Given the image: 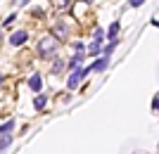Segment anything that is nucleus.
I'll list each match as a JSON object with an SVG mask.
<instances>
[{
	"instance_id": "8",
	"label": "nucleus",
	"mask_w": 159,
	"mask_h": 154,
	"mask_svg": "<svg viewBox=\"0 0 159 154\" xmlns=\"http://www.w3.org/2000/svg\"><path fill=\"white\" fill-rule=\"evenodd\" d=\"M116 33H119V21H114L112 26H109V31H107V36H109V40L116 38Z\"/></svg>"
},
{
	"instance_id": "6",
	"label": "nucleus",
	"mask_w": 159,
	"mask_h": 154,
	"mask_svg": "<svg viewBox=\"0 0 159 154\" xmlns=\"http://www.w3.org/2000/svg\"><path fill=\"white\" fill-rule=\"evenodd\" d=\"M29 88H31L33 93H38L40 88H43V78H40V76H38V74H33V76H31V78H29Z\"/></svg>"
},
{
	"instance_id": "18",
	"label": "nucleus",
	"mask_w": 159,
	"mask_h": 154,
	"mask_svg": "<svg viewBox=\"0 0 159 154\" xmlns=\"http://www.w3.org/2000/svg\"><path fill=\"white\" fill-rule=\"evenodd\" d=\"M0 83H2V76H0Z\"/></svg>"
},
{
	"instance_id": "12",
	"label": "nucleus",
	"mask_w": 159,
	"mask_h": 154,
	"mask_svg": "<svg viewBox=\"0 0 159 154\" xmlns=\"http://www.w3.org/2000/svg\"><path fill=\"white\" fill-rule=\"evenodd\" d=\"M88 52H90V55H98L100 52V43H90V45H88Z\"/></svg>"
},
{
	"instance_id": "19",
	"label": "nucleus",
	"mask_w": 159,
	"mask_h": 154,
	"mask_svg": "<svg viewBox=\"0 0 159 154\" xmlns=\"http://www.w3.org/2000/svg\"><path fill=\"white\" fill-rule=\"evenodd\" d=\"M0 38H2V31H0Z\"/></svg>"
},
{
	"instance_id": "16",
	"label": "nucleus",
	"mask_w": 159,
	"mask_h": 154,
	"mask_svg": "<svg viewBox=\"0 0 159 154\" xmlns=\"http://www.w3.org/2000/svg\"><path fill=\"white\" fill-rule=\"evenodd\" d=\"M12 2H14V5H17V7H21V5H29L31 0H12Z\"/></svg>"
},
{
	"instance_id": "17",
	"label": "nucleus",
	"mask_w": 159,
	"mask_h": 154,
	"mask_svg": "<svg viewBox=\"0 0 159 154\" xmlns=\"http://www.w3.org/2000/svg\"><path fill=\"white\" fill-rule=\"evenodd\" d=\"M14 19H17V14H10V17H7V19H5V26H10V24H12Z\"/></svg>"
},
{
	"instance_id": "13",
	"label": "nucleus",
	"mask_w": 159,
	"mask_h": 154,
	"mask_svg": "<svg viewBox=\"0 0 159 154\" xmlns=\"http://www.w3.org/2000/svg\"><path fill=\"white\" fill-rule=\"evenodd\" d=\"M102 36H105V31H102V29H98V31H95V38H93V43H102Z\"/></svg>"
},
{
	"instance_id": "2",
	"label": "nucleus",
	"mask_w": 159,
	"mask_h": 154,
	"mask_svg": "<svg viewBox=\"0 0 159 154\" xmlns=\"http://www.w3.org/2000/svg\"><path fill=\"white\" fill-rule=\"evenodd\" d=\"M55 45H57V40H55V38H45V40H40V43H38V55H40V57H45L50 50H55Z\"/></svg>"
},
{
	"instance_id": "10",
	"label": "nucleus",
	"mask_w": 159,
	"mask_h": 154,
	"mask_svg": "<svg viewBox=\"0 0 159 154\" xmlns=\"http://www.w3.org/2000/svg\"><path fill=\"white\" fill-rule=\"evenodd\" d=\"M10 142H12V138H10V133H5V135H2V140H0V152H2V149H7V145H10Z\"/></svg>"
},
{
	"instance_id": "7",
	"label": "nucleus",
	"mask_w": 159,
	"mask_h": 154,
	"mask_svg": "<svg viewBox=\"0 0 159 154\" xmlns=\"http://www.w3.org/2000/svg\"><path fill=\"white\" fill-rule=\"evenodd\" d=\"M33 107L38 109V112H40V109H45L48 107V97H45V95H38V97L33 100Z\"/></svg>"
},
{
	"instance_id": "5",
	"label": "nucleus",
	"mask_w": 159,
	"mask_h": 154,
	"mask_svg": "<svg viewBox=\"0 0 159 154\" xmlns=\"http://www.w3.org/2000/svg\"><path fill=\"white\" fill-rule=\"evenodd\" d=\"M83 59H86V55H83V50H79V52L69 59V69H71V71H74V69H79L81 64H83Z\"/></svg>"
},
{
	"instance_id": "15",
	"label": "nucleus",
	"mask_w": 159,
	"mask_h": 154,
	"mask_svg": "<svg viewBox=\"0 0 159 154\" xmlns=\"http://www.w3.org/2000/svg\"><path fill=\"white\" fill-rule=\"evenodd\" d=\"M143 2H145V0H128V5H131V7H140Z\"/></svg>"
},
{
	"instance_id": "1",
	"label": "nucleus",
	"mask_w": 159,
	"mask_h": 154,
	"mask_svg": "<svg viewBox=\"0 0 159 154\" xmlns=\"http://www.w3.org/2000/svg\"><path fill=\"white\" fill-rule=\"evenodd\" d=\"M88 74H90V69H74V74L66 78V88H69V90H76V88H79V83L86 78Z\"/></svg>"
},
{
	"instance_id": "4",
	"label": "nucleus",
	"mask_w": 159,
	"mask_h": 154,
	"mask_svg": "<svg viewBox=\"0 0 159 154\" xmlns=\"http://www.w3.org/2000/svg\"><path fill=\"white\" fill-rule=\"evenodd\" d=\"M107 64H109V57L105 55V57L95 59V62H93V64H90L88 69H90V71H105V69H107Z\"/></svg>"
},
{
	"instance_id": "14",
	"label": "nucleus",
	"mask_w": 159,
	"mask_h": 154,
	"mask_svg": "<svg viewBox=\"0 0 159 154\" xmlns=\"http://www.w3.org/2000/svg\"><path fill=\"white\" fill-rule=\"evenodd\" d=\"M62 67H64V64H62L60 59H55V64H52V74H57V71H62Z\"/></svg>"
},
{
	"instance_id": "11",
	"label": "nucleus",
	"mask_w": 159,
	"mask_h": 154,
	"mask_svg": "<svg viewBox=\"0 0 159 154\" xmlns=\"http://www.w3.org/2000/svg\"><path fill=\"white\" fill-rule=\"evenodd\" d=\"M116 45H119V40L114 38V40H112V43H109V45H107V47H105V50H102V52H105V55H112V52H114V47H116Z\"/></svg>"
},
{
	"instance_id": "3",
	"label": "nucleus",
	"mask_w": 159,
	"mask_h": 154,
	"mask_svg": "<svg viewBox=\"0 0 159 154\" xmlns=\"http://www.w3.org/2000/svg\"><path fill=\"white\" fill-rule=\"evenodd\" d=\"M26 38H29L26 31H14V33L10 36V43H12L14 47H19V45H24V43H26Z\"/></svg>"
},
{
	"instance_id": "9",
	"label": "nucleus",
	"mask_w": 159,
	"mask_h": 154,
	"mask_svg": "<svg viewBox=\"0 0 159 154\" xmlns=\"http://www.w3.org/2000/svg\"><path fill=\"white\" fill-rule=\"evenodd\" d=\"M14 128V121H5V123H2V126H0V135H5V133H10V130H12Z\"/></svg>"
}]
</instances>
